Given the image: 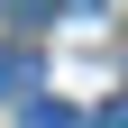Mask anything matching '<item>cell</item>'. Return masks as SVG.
<instances>
[{
    "label": "cell",
    "instance_id": "2",
    "mask_svg": "<svg viewBox=\"0 0 128 128\" xmlns=\"http://www.w3.org/2000/svg\"><path fill=\"white\" fill-rule=\"evenodd\" d=\"M0 82L9 92H37V55H0Z\"/></svg>",
    "mask_w": 128,
    "mask_h": 128
},
{
    "label": "cell",
    "instance_id": "1",
    "mask_svg": "<svg viewBox=\"0 0 128 128\" xmlns=\"http://www.w3.org/2000/svg\"><path fill=\"white\" fill-rule=\"evenodd\" d=\"M18 128H82V119H73L64 101H28V110H18Z\"/></svg>",
    "mask_w": 128,
    "mask_h": 128
},
{
    "label": "cell",
    "instance_id": "5",
    "mask_svg": "<svg viewBox=\"0 0 128 128\" xmlns=\"http://www.w3.org/2000/svg\"><path fill=\"white\" fill-rule=\"evenodd\" d=\"M64 9H101V0H64Z\"/></svg>",
    "mask_w": 128,
    "mask_h": 128
},
{
    "label": "cell",
    "instance_id": "3",
    "mask_svg": "<svg viewBox=\"0 0 128 128\" xmlns=\"http://www.w3.org/2000/svg\"><path fill=\"white\" fill-rule=\"evenodd\" d=\"M9 18H18V28H46V18H55V0H9Z\"/></svg>",
    "mask_w": 128,
    "mask_h": 128
},
{
    "label": "cell",
    "instance_id": "4",
    "mask_svg": "<svg viewBox=\"0 0 128 128\" xmlns=\"http://www.w3.org/2000/svg\"><path fill=\"white\" fill-rule=\"evenodd\" d=\"M101 128H128V92H119V101H110V110H101Z\"/></svg>",
    "mask_w": 128,
    "mask_h": 128
}]
</instances>
